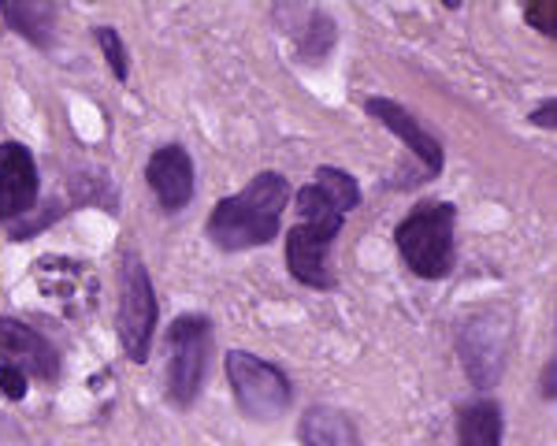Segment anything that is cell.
<instances>
[{"label":"cell","mask_w":557,"mask_h":446,"mask_svg":"<svg viewBox=\"0 0 557 446\" xmlns=\"http://www.w3.org/2000/svg\"><path fill=\"white\" fill-rule=\"evenodd\" d=\"M157 290H152L149 268L141 264L138 253L120 257V312H115V332H120L123 354L134 364H146L157 335Z\"/></svg>","instance_id":"cell-4"},{"label":"cell","mask_w":557,"mask_h":446,"mask_svg":"<svg viewBox=\"0 0 557 446\" xmlns=\"http://www.w3.org/2000/svg\"><path fill=\"white\" fill-rule=\"evenodd\" d=\"M298 201V223L286 235V268L298 283L312 290H331L335 287V272H331V246H335L338 231H343L346 216L335 209L317 186H301L294 194Z\"/></svg>","instance_id":"cell-2"},{"label":"cell","mask_w":557,"mask_h":446,"mask_svg":"<svg viewBox=\"0 0 557 446\" xmlns=\"http://www.w3.org/2000/svg\"><path fill=\"white\" fill-rule=\"evenodd\" d=\"M146 183L164 212H183L194 201V160L183 146H160L146 164Z\"/></svg>","instance_id":"cell-9"},{"label":"cell","mask_w":557,"mask_h":446,"mask_svg":"<svg viewBox=\"0 0 557 446\" xmlns=\"http://www.w3.org/2000/svg\"><path fill=\"white\" fill-rule=\"evenodd\" d=\"M212 354V324L209 317L186 312L168 327V401L190 409L209 376Z\"/></svg>","instance_id":"cell-5"},{"label":"cell","mask_w":557,"mask_h":446,"mask_svg":"<svg viewBox=\"0 0 557 446\" xmlns=\"http://www.w3.org/2000/svg\"><path fill=\"white\" fill-rule=\"evenodd\" d=\"M454 223L457 209L450 201H420L406 220L394 227V246L401 261L420 280H446L454 272Z\"/></svg>","instance_id":"cell-3"},{"label":"cell","mask_w":557,"mask_h":446,"mask_svg":"<svg viewBox=\"0 0 557 446\" xmlns=\"http://www.w3.org/2000/svg\"><path fill=\"white\" fill-rule=\"evenodd\" d=\"M26 387H30V383H26V376L15 369V364H0V395L12 398V401H23Z\"/></svg>","instance_id":"cell-18"},{"label":"cell","mask_w":557,"mask_h":446,"mask_svg":"<svg viewBox=\"0 0 557 446\" xmlns=\"http://www.w3.org/2000/svg\"><path fill=\"white\" fill-rule=\"evenodd\" d=\"M557 361H546V369H543V383H539V395H543L546 401H554L557 395Z\"/></svg>","instance_id":"cell-21"},{"label":"cell","mask_w":557,"mask_h":446,"mask_svg":"<svg viewBox=\"0 0 557 446\" xmlns=\"http://www.w3.org/2000/svg\"><path fill=\"white\" fill-rule=\"evenodd\" d=\"M502 350H506V327H502V320H494L491 312L487 317H475L461 332L465 372H469L472 383H480V387H491V383L498 380Z\"/></svg>","instance_id":"cell-11"},{"label":"cell","mask_w":557,"mask_h":446,"mask_svg":"<svg viewBox=\"0 0 557 446\" xmlns=\"http://www.w3.org/2000/svg\"><path fill=\"white\" fill-rule=\"evenodd\" d=\"M312 186H317V190L335 205L343 216H349V212L361 205V186H357V178L349 172H343V168H317Z\"/></svg>","instance_id":"cell-15"},{"label":"cell","mask_w":557,"mask_h":446,"mask_svg":"<svg viewBox=\"0 0 557 446\" xmlns=\"http://www.w3.org/2000/svg\"><path fill=\"white\" fill-rule=\"evenodd\" d=\"M528 20L543 26V34H557V4L550 8H528Z\"/></svg>","instance_id":"cell-19"},{"label":"cell","mask_w":557,"mask_h":446,"mask_svg":"<svg viewBox=\"0 0 557 446\" xmlns=\"http://www.w3.org/2000/svg\"><path fill=\"white\" fill-rule=\"evenodd\" d=\"M38 160L23 141H0V223L15 227L38 209Z\"/></svg>","instance_id":"cell-7"},{"label":"cell","mask_w":557,"mask_h":446,"mask_svg":"<svg viewBox=\"0 0 557 446\" xmlns=\"http://www.w3.org/2000/svg\"><path fill=\"white\" fill-rule=\"evenodd\" d=\"M294 190L278 172H260L249 178V186L242 194L215 201L205 223V235L212 238V246L238 253V249L268 246L278 235V223L290 205Z\"/></svg>","instance_id":"cell-1"},{"label":"cell","mask_w":557,"mask_h":446,"mask_svg":"<svg viewBox=\"0 0 557 446\" xmlns=\"http://www.w3.org/2000/svg\"><path fill=\"white\" fill-rule=\"evenodd\" d=\"M223 369H227L238 409L249 421H278V417L290 409L294 387L283 369L260 361V357L249 350H231L223 357Z\"/></svg>","instance_id":"cell-6"},{"label":"cell","mask_w":557,"mask_h":446,"mask_svg":"<svg viewBox=\"0 0 557 446\" xmlns=\"http://www.w3.org/2000/svg\"><path fill=\"white\" fill-rule=\"evenodd\" d=\"M57 15L52 0H0V20L12 26L34 49H52L57 41Z\"/></svg>","instance_id":"cell-12"},{"label":"cell","mask_w":557,"mask_h":446,"mask_svg":"<svg viewBox=\"0 0 557 446\" xmlns=\"http://www.w3.org/2000/svg\"><path fill=\"white\" fill-rule=\"evenodd\" d=\"M331 45H335V20H331L327 12H312L309 26H301V34H298V52L309 64H320L331 52Z\"/></svg>","instance_id":"cell-16"},{"label":"cell","mask_w":557,"mask_h":446,"mask_svg":"<svg viewBox=\"0 0 557 446\" xmlns=\"http://www.w3.org/2000/svg\"><path fill=\"white\" fill-rule=\"evenodd\" d=\"M364 112L372 115V120H380L386 131L398 134V138L406 141L409 153L428 168V178H435L438 172H443V160H446V157H443V146H438V138H435V134H428L424 127H420L417 115L401 109L398 101H386V97H368V101H364Z\"/></svg>","instance_id":"cell-10"},{"label":"cell","mask_w":557,"mask_h":446,"mask_svg":"<svg viewBox=\"0 0 557 446\" xmlns=\"http://www.w3.org/2000/svg\"><path fill=\"white\" fill-rule=\"evenodd\" d=\"M298 439L305 446H357V428L343 409L312 406L298 424Z\"/></svg>","instance_id":"cell-13"},{"label":"cell","mask_w":557,"mask_h":446,"mask_svg":"<svg viewBox=\"0 0 557 446\" xmlns=\"http://www.w3.org/2000/svg\"><path fill=\"white\" fill-rule=\"evenodd\" d=\"M502 409L491 398L457 409V446H502Z\"/></svg>","instance_id":"cell-14"},{"label":"cell","mask_w":557,"mask_h":446,"mask_svg":"<svg viewBox=\"0 0 557 446\" xmlns=\"http://www.w3.org/2000/svg\"><path fill=\"white\" fill-rule=\"evenodd\" d=\"M0 364H15L23 376L57 383L64 372L60 350L45 338L38 327L23 324V320L0 317Z\"/></svg>","instance_id":"cell-8"},{"label":"cell","mask_w":557,"mask_h":446,"mask_svg":"<svg viewBox=\"0 0 557 446\" xmlns=\"http://www.w3.org/2000/svg\"><path fill=\"white\" fill-rule=\"evenodd\" d=\"M97 45H101V52L108 60V71L123 83V78L131 75V60H127V45H123L120 30H112V26H97Z\"/></svg>","instance_id":"cell-17"},{"label":"cell","mask_w":557,"mask_h":446,"mask_svg":"<svg viewBox=\"0 0 557 446\" xmlns=\"http://www.w3.org/2000/svg\"><path fill=\"white\" fill-rule=\"evenodd\" d=\"M528 120L535 123V127H543V131H554L557 127V104L554 101H546V104H539V109L528 115Z\"/></svg>","instance_id":"cell-20"}]
</instances>
